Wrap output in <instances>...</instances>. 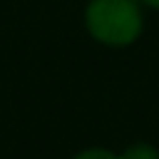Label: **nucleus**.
Masks as SVG:
<instances>
[{
  "label": "nucleus",
  "mask_w": 159,
  "mask_h": 159,
  "mask_svg": "<svg viewBox=\"0 0 159 159\" xmlns=\"http://www.w3.org/2000/svg\"><path fill=\"white\" fill-rule=\"evenodd\" d=\"M87 32L107 47L132 45L144 27L139 0H89L84 7Z\"/></svg>",
  "instance_id": "f257e3e1"
},
{
  "label": "nucleus",
  "mask_w": 159,
  "mask_h": 159,
  "mask_svg": "<svg viewBox=\"0 0 159 159\" xmlns=\"http://www.w3.org/2000/svg\"><path fill=\"white\" fill-rule=\"evenodd\" d=\"M119 159H159V149L154 144H147V142H139V144H132L127 147Z\"/></svg>",
  "instance_id": "f03ea898"
},
{
  "label": "nucleus",
  "mask_w": 159,
  "mask_h": 159,
  "mask_svg": "<svg viewBox=\"0 0 159 159\" xmlns=\"http://www.w3.org/2000/svg\"><path fill=\"white\" fill-rule=\"evenodd\" d=\"M72 159H119V154H114L109 149H102V147H89V149L75 154Z\"/></svg>",
  "instance_id": "7ed1b4c3"
},
{
  "label": "nucleus",
  "mask_w": 159,
  "mask_h": 159,
  "mask_svg": "<svg viewBox=\"0 0 159 159\" xmlns=\"http://www.w3.org/2000/svg\"><path fill=\"white\" fill-rule=\"evenodd\" d=\"M142 5H147V7H152V10H159V0H139Z\"/></svg>",
  "instance_id": "20e7f679"
}]
</instances>
